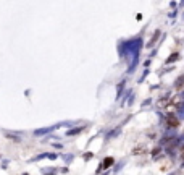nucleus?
Masks as SVG:
<instances>
[{
    "instance_id": "6e6552de",
    "label": "nucleus",
    "mask_w": 184,
    "mask_h": 175,
    "mask_svg": "<svg viewBox=\"0 0 184 175\" xmlns=\"http://www.w3.org/2000/svg\"><path fill=\"white\" fill-rule=\"evenodd\" d=\"M183 83H184V75H183V76H179V78H178L176 81H174V88H176V89H179V88H183Z\"/></svg>"
},
{
    "instance_id": "20e7f679",
    "label": "nucleus",
    "mask_w": 184,
    "mask_h": 175,
    "mask_svg": "<svg viewBox=\"0 0 184 175\" xmlns=\"http://www.w3.org/2000/svg\"><path fill=\"white\" fill-rule=\"evenodd\" d=\"M167 125L168 126H178V119L176 117H173V115H168V119H167Z\"/></svg>"
},
{
    "instance_id": "7ed1b4c3",
    "label": "nucleus",
    "mask_w": 184,
    "mask_h": 175,
    "mask_svg": "<svg viewBox=\"0 0 184 175\" xmlns=\"http://www.w3.org/2000/svg\"><path fill=\"white\" fill-rule=\"evenodd\" d=\"M121 133V126H116L115 130H111L110 133L107 135V140H111V138H115V136H118V135Z\"/></svg>"
},
{
    "instance_id": "39448f33",
    "label": "nucleus",
    "mask_w": 184,
    "mask_h": 175,
    "mask_svg": "<svg viewBox=\"0 0 184 175\" xmlns=\"http://www.w3.org/2000/svg\"><path fill=\"white\" fill-rule=\"evenodd\" d=\"M113 164H115L113 157H105L104 162H102V167H104V169H108V167H111Z\"/></svg>"
},
{
    "instance_id": "1a4fd4ad",
    "label": "nucleus",
    "mask_w": 184,
    "mask_h": 175,
    "mask_svg": "<svg viewBox=\"0 0 184 175\" xmlns=\"http://www.w3.org/2000/svg\"><path fill=\"white\" fill-rule=\"evenodd\" d=\"M179 59V54H171L170 57H168V60H167V63H173V62H176V60Z\"/></svg>"
},
{
    "instance_id": "ddd939ff",
    "label": "nucleus",
    "mask_w": 184,
    "mask_h": 175,
    "mask_svg": "<svg viewBox=\"0 0 184 175\" xmlns=\"http://www.w3.org/2000/svg\"><path fill=\"white\" fill-rule=\"evenodd\" d=\"M123 164H125V162H123V161H121V162H120V164H118V165H116V167H115V172H118V170H120V169H121V167H123Z\"/></svg>"
},
{
    "instance_id": "dca6fc26",
    "label": "nucleus",
    "mask_w": 184,
    "mask_h": 175,
    "mask_svg": "<svg viewBox=\"0 0 184 175\" xmlns=\"http://www.w3.org/2000/svg\"><path fill=\"white\" fill-rule=\"evenodd\" d=\"M23 175H28V174H23Z\"/></svg>"
},
{
    "instance_id": "f03ea898",
    "label": "nucleus",
    "mask_w": 184,
    "mask_h": 175,
    "mask_svg": "<svg viewBox=\"0 0 184 175\" xmlns=\"http://www.w3.org/2000/svg\"><path fill=\"white\" fill-rule=\"evenodd\" d=\"M71 126V122H63V123H57V125H52V126H47V128H39V130H36L34 131V135L36 136H42V135H45V133H50V131H53V130H57V128H60V126Z\"/></svg>"
},
{
    "instance_id": "423d86ee",
    "label": "nucleus",
    "mask_w": 184,
    "mask_h": 175,
    "mask_svg": "<svg viewBox=\"0 0 184 175\" xmlns=\"http://www.w3.org/2000/svg\"><path fill=\"white\" fill-rule=\"evenodd\" d=\"M44 157H49V159H57V154H53V152H44V154H39L36 159L39 161V159H44Z\"/></svg>"
},
{
    "instance_id": "f257e3e1",
    "label": "nucleus",
    "mask_w": 184,
    "mask_h": 175,
    "mask_svg": "<svg viewBox=\"0 0 184 175\" xmlns=\"http://www.w3.org/2000/svg\"><path fill=\"white\" fill-rule=\"evenodd\" d=\"M141 49H142V39L141 37H134L129 39L123 44V47L120 49V54L123 55V52H126V55H132L134 59H139Z\"/></svg>"
},
{
    "instance_id": "9d476101",
    "label": "nucleus",
    "mask_w": 184,
    "mask_h": 175,
    "mask_svg": "<svg viewBox=\"0 0 184 175\" xmlns=\"http://www.w3.org/2000/svg\"><path fill=\"white\" fill-rule=\"evenodd\" d=\"M123 88H125V81H121V83L118 84V88H116V97H120V96H121Z\"/></svg>"
},
{
    "instance_id": "f8f14e48",
    "label": "nucleus",
    "mask_w": 184,
    "mask_h": 175,
    "mask_svg": "<svg viewBox=\"0 0 184 175\" xmlns=\"http://www.w3.org/2000/svg\"><path fill=\"white\" fill-rule=\"evenodd\" d=\"M53 172H55V169H42V174H53Z\"/></svg>"
},
{
    "instance_id": "f3484780",
    "label": "nucleus",
    "mask_w": 184,
    "mask_h": 175,
    "mask_svg": "<svg viewBox=\"0 0 184 175\" xmlns=\"http://www.w3.org/2000/svg\"><path fill=\"white\" fill-rule=\"evenodd\" d=\"M171 175H174V174H171Z\"/></svg>"
},
{
    "instance_id": "9b49d317",
    "label": "nucleus",
    "mask_w": 184,
    "mask_h": 175,
    "mask_svg": "<svg viewBox=\"0 0 184 175\" xmlns=\"http://www.w3.org/2000/svg\"><path fill=\"white\" fill-rule=\"evenodd\" d=\"M158 36H160V31H157V32H155V36H153L152 39H150V42H149V47H152V46H153V42H155L157 39H158Z\"/></svg>"
},
{
    "instance_id": "4468645a",
    "label": "nucleus",
    "mask_w": 184,
    "mask_h": 175,
    "mask_svg": "<svg viewBox=\"0 0 184 175\" xmlns=\"http://www.w3.org/2000/svg\"><path fill=\"white\" fill-rule=\"evenodd\" d=\"M179 119H184V107L179 110Z\"/></svg>"
},
{
    "instance_id": "0eeeda50",
    "label": "nucleus",
    "mask_w": 184,
    "mask_h": 175,
    "mask_svg": "<svg viewBox=\"0 0 184 175\" xmlns=\"http://www.w3.org/2000/svg\"><path fill=\"white\" fill-rule=\"evenodd\" d=\"M84 130V126H79V128H73V130H70V131H68V136H73V135H78V133H81V131H83Z\"/></svg>"
},
{
    "instance_id": "2eb2a0df",
    "label": "nucleus",
    "mask_w": 184,
    "mask_h": 175,
    "mask_svg": "<svg viewBox=\"0 0 184 175\" xmlns=\"http://www.w3.org/2000/svg\"><path fill=\"white\" fill-rule=\"evenodd\" d=\"M183 161H184V152H183Z\"/></svg>"
}]
</instances>
